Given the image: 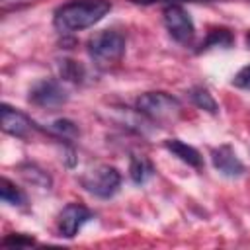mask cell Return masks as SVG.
<instances>
[{
  "mask_svg": "<svg viewBox=\"0 0 250 250\" xmlns=\"http://www.w3.org/2000/svg\"><path fill=\"white\" fill-rule=\"evenodd\" d=\"M92 219V211L80 203H68L59 219H57V229H59V236L64 238H72L78 234V230Z\"/></svg>",
  "mask_w": 250,
  "mask_h": 250,
  "instance_id": "obj_7",
  "label": "cell"
},
{
  "mask_svg": "<svg viewBox=\"0 0 250 250\" xmlns=\"http://www.w3.org/2000/svg\"><path fill=\"white\" fill-rule=\"evenodd\" d=\"M164 146H166L174 156H178L182 162H186V164H189V166H193V168H199V166H201V154H199L197 148H193L191 145H186V143H182L180 139H168V141L164 143Z\"/></svg>",
  "mask_w": 250,
  "mask_h": 250,
  "instance_id": "obj_10",
  "label": "cell"
},
{
  "mask_svg": "<svg viewBox=\"0 0 250 250\" xmlns=\"http://www.w3.org/2000/svg\"><path fill=\"white\" fill-rule=\"evenodd\" d=\"M51 131L57 137L64 139V141H72V139H76L80 135L78 125L74 121H70V119H57V121H53L51 123Z\"/></svg>",
  "mask_w": 250,
  "mask_h": 250,
  "instance_id": "obj_15",
  "label": "cell"
},
{
  "mask_svg": "<svg viewBox=\"0 0 250 250\" xmlns=\"http://www.w3.org/2000/svg\"><path fill=\"white\" fill-rule=\"evenodd\" d=\"M232 43V35L229 29H213L209 31L205 43L201 45L203 49H211V47H229Z\"/></svg>",
  "mask_w": 250,
  "mask_h": 250,
  "instance_id": "obj_16",
  "label": "cell"
},
{
  "mask_svg": "<svg viewBox=\"0 0 250 250\" xmlns=\"http://www.w3.org/2000/svg\"><path fill=\"white\" fill-rule=\"evenodd\" d=\"M59 70H61V76H62L64 80H70V82H78V80H82V76H84L82 64H78L76 61H70V59L61 61Z\"/></svg>",
  "mask_w": 250,
  "mask_h": 250,
  "instance_id": "obj_17",
  "label": "cell"
},
{
  "mask_svg": "<svg viewBox=\"0 0 250 250\" xmlns=\"http://www.w3.org/2000/svg\"><path fill=\"white\" fill-rule=\"evenodd\" d=\"M211 160H213V166L223 176H229V178H238L246 170L244 164L240 162V158L236 156V152L229 145H221L219 148H215L211 152Z\"/></svg>",
  "mask_w": 250,
  "mask_h": 250,
  "instance_id": "obj_9",
  "label": "cell"
},
{
  "mask_svg": "<svg viewBox=\"0 0 250 250\" xmlns=\"http://www.w3.org/2000/svg\"><path fill=\"white\" fill-rule=\"evenodd\" d=\"M137 109L156 123L172 121L180 115V102L166 92H146L137 98Z\"/></svg>",
  "mask_w": 250,
  "mask_h": 250,
  "instance_id": "obj_3",
  "label": "cell"
},
{
  "mask_svg": "<svg viewBox=\"0 0 250 250\" xmlns=\"http://www.w3.org/2000/svg\"><path fill=\"white\" fill-rule=\"evenodd\" d=\"M232 86L242 88V90H250V64L244 66V68H240V70L234 74V78H232Z\"/></svg>",
  "mask_w": 250,
  "mask_h": 250,
  "instance_id": "obj_19",
  "label": "cell"
},
{
  "mask_svg": "<svg viewBox=\"0 0 250 250\" xmlns=\"http://www.w3.org/2000/svg\"><path fill=\"white\" fill-rule=\"evenodd\" d=\"M152 174H154V168H152V164L148 162V158L137 156V154L131 158L129 176H131V180H133L135 184H145Z\"/></svg>",
  "mask_w": 250,
  "mask_h": 250,
  "instance_id": "obj_11",
  "label": "cell"
},
{
  "mask_svg": "<svg viewBox=\"0 0 250 250\" xmlns=\"http://www.w3.org/2000/svg\"><path fill=\"white\" fill-rule=\"evenodd\" d=\"M246 41H248V45H250V33H248V35H246Z\"/></svg>",
  "mask_w": 250,
  "mask_h": 250,
  "instance_id": "obj_20",
  "label": "cell"
},
{
  "mask_svg": "<svg viewBox=\"0 0 250 250\" xmlns=\"http://www.w3.org/2000/svg\"><path fill=\"white\" fill-rule=\"evenodd\" d=\"M0 195H2V201L4 203H10V205H18V207H23L25 205V193L16 188L8 178H2L0 182Z\"/></svg>",
  "mask_w": 250,
  "mask_h": 250,
  "instance_id": "obj_13",
  "label": "cell"
},
{
  "mask_svg": "<svg viewBox=\"0 0 250 250\" xmlns=\"http://www.w3.org/2000/svg\"><path fill=\"white\" fill-rule=\"evenodd\" d=\"M189 98H191V102H193L199 109H205V111H209V113H217V111H219L217 102L213 100V96L209 94V90L203 88V86L191 88V90H189Z\"/></svg>",
  "mask_w": 250,
  "mask_h": 250,
  "instance_id": "obj_12",
  "label": "cell"
},
{
  "mask_svg": "<svg viewBox=\"0 0 250 250\" xmlns=\"http://www.w3.org/2000/svg\"><path fill=\"white\" fill-rule=\"evenodd\" d=\"M20 172H21V176H23L29 184H33V186H39V188H49V186H51L49 174L43 172L41 168H37L35 164H23V166H20Z\"/></svg>",
  "mask_w": 250,
  "mask_h": 250,
  "instance_id": "obj_14",
  "label": "cell"
},
{
  "mask_svg": "<svg viewBox=\"0 0 250 250\" xmlns=\"http://www.w3.org/2000/svg\"><path fill=\"white\" fill-rule=\"evenodd\" d=\"M125 53V37L115 29H104L88 39V55L98 68H109L121 61Z\"/></svg>",
  "mask_w": 250,
  "mask_h": 250,
  "instance_id": "obj_2",
  "label": "cell"
},
{
  "mask_svg": "<svg viewBox=\"0 0 250 250\" xmlns=\"http://www.w3.org/2000/svg\"><path fill=\"white\" fill-rule=\"evenodd\" d=\"M31 244H35V240L25 234H8L2 240V246H31Z\"/></svg>",
  "mask_w": 250,
  "mask_h": 250,
  "instance_id": "obj_18",
  "label": "cell"
},
{
  "mask_svg": "<svg viewBox=\"0 0 250 250\" xmlns=\"http://www.w3.org/2000/svg\"><path fill=\"white\" fill-rule=\"evenodd\" d=\"M111 10L109 0H72L57 8L53 23L59 31L72 33L92 27L100 20H104Z\"/></svg>",
  "mask_w": 250,
  "mask_h": 250,
  "instance_id": "obj_1",
  "label": "cell"
},
{
  "mask_svg": "<svg viewBox=\"0 0 250 250\" xmlns=\"http://www.w3.org/2000/svg\"><path fill=\"white\" fill-rule=\"evenodd\" d=\"M164 25L168 29V33L172 35V39H176L178 43H189L195 35V25L189 18V14L178 6V4H170L164 10Z\"/></svg>",
  "mask_w": 250,
  "mask_h": 250,
  "instance_id": "obj_6",
  "label": "cell"
},
{
  "mask_svg": "<svg viewBox=\"0 0 250 250\" xmlns=\"http://www.w3.org/2000/svg\"><path fill=\"white\" fill-rule=\"evenodd\" d=\"M2 129H4V133L12 135V137L25 139V137L31 135L33 123L25 113H21V111L10 107L8 104H4L2 105Z\"/></svg>",
  "mask_w": 250,
  "mask_h": 250,
  "instance_id": "obj_8",
  "label": "cell"
},
{
  "mask_svg": "<svg viewBox=\"0 0 250 250\" xmlns=\"http://www.w3.org/2000/svg\"><path fill=\"white\" fill-rule=\"evenodd\" d=\"M82 186L92 195L102 197V199H107V197H111V195L117 193V189L121 186V174L113 166L100 164V166L88 170L82 176Z\"/></svg>",
  "mask_w": 250,
  "mask_h": 250,
  "instance_id": "obj_4",
  "label": "cell"
},
{
  "mask_svg": "<svg viewBox=\"0 0 250 250\" xmlns=\"http://www.w3.org/2000/svg\"><path fill=\"white\" fill-rule=\"evenodd\" d=\"M29 102L37 107L55 109V107H61L62 104L68 102V92L62 88L61 82L51 80V78H43V80H39L37 84L31 86Z\"/></svg>",
  "mask_w": 250,
  "mask_h": 250,
  "instance_id": "obj_5",
  "label": "cell"
}]
</instances>
